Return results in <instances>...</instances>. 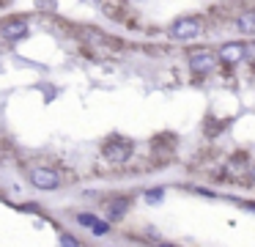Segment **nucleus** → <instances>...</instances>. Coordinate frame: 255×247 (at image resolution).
I'll return each instance as SVG.
<instances>
[{"label":"nucleus","instance_id":"obj_7","mask_svg":"<svg viewBox=\"0 0 255 247\" xmlns=\"http://www.w3.org/2000/svg\"><path fill=\"white\" fill-rule=\"evenodd\" d=\"M129 203H132V201H129V198H113V201L110 203H107V217H110V220H124V214H127L129 212Z\"/></svg>","mask_w":255,"mask_h":247},{"label":"nucleus","instance_id":"obj_14","mask_svg":"<svg viewBox=\"0 0 255 247\" xmlns=\"http://www.w3.org/2000/svg\"><path fill=\"white\" fill-rule=\"evenodd\" d=\"M244 206H247V209H250V212H255V203H244Z\"/></svg>","mask_w":255,"mask_h":247},{"label":"nucleus","instance_id":"obj_3","mask_svg":"<svg viewBox=\"0 0 255 247\" xmlns=\"http://www.w3.org/2000/svg\"><path fill=\"white\" fill-rule=\"evenodd\" d=\"M28 179L36 190H58V187H61V176L52 168H33Z\"/></svg>","mask_w":255,"mask_h":247},{"label":"nucleus","instance_id":"obj_11","mask_svg":"<svg viewBox=\"0 0 255 247\" xmlns=\"http://www.w3.org/2000/svg\"><path fill=\"white\" fill-rule=\"evenodd\" d=\"M61 247H83V245H80L77 236H72V234H61Z\"/></svg>","mask_w":255,"mask_h":247},{"label":"nucleus","instance_id":"obj_4","mask_svg":"<svg viewBox=\"0 0 255 247\" xmlns=\"http://www.w3.org/2000/svg\"><path fill=\"white\" fill-rule=\"evenodd\" d=\"M214 63H217V52H211V49H192V52H189V69H192L195 74L211 71Z\"/></svg>","mask_w":255,"mask_h":247},{"label":"nucleus","instance_id":"obj_9","mask_svg":"<svg viewBox=\"0 0 255 247\" xmlns=\"http://www.w3.org/2000/svg\"><path fill=\"white\" fill-rule=\"evenodd\" d=\"M74 220H77V223L83 225V228H94V223H96V217H94L91 212H80Z\"/></svg>","mask_w":255,"mask_h":247},{"label":"nucleus","instance_id":"obj_13","mask_svg":"<svg viewBox=\"0 0 255 247\" xmlns=\"http://www.w3.org/2000/svg\"><path fill=\"white\" fill-rule=\"evenodd\" d=\"M247 55H253V58H255V44H250V47H247Z\"/></svg>","mask_w":255,"mask_h":247},{"label":"nucleus","instance_id":"obj_10","mask_svg":"<svg viewBox=\"0 0 255 247\" xmlns=\"http://www.w3.org/2000/svg\"><path fill=\"white\" fill-rule=\"evenodd\" d=\"M162 195H165V190H162V187H154V190L145 192V203H159Z\"/></svg>","mask_w":255,"mask_h":247},{"label":"nucleus","instance_id":"obj_15","mask_svg":"<svg viewBox=\"0 0 255 247\" xmlns=\"http://www.w3.org/2000/svg\"><path fill=\"white\" fill-rule=\"evenodd\" d=\"M250 176H253V181H255V165H253V168H250Z\"/></svg>","mask_w":255,"mask_h":247},{"label":"nucleus","instance_id":"obj_2","mask_svg":"<svg viewBox=\"0 0 255 247\" xmlns=\"http://www.w3.org/2000/svg\"><path fill=\"white\" fill-rule=\"evenodd\" d=\"M170 36L178 41H189V38L200 36V19L198 16H181L170 25Z\"/></svg>","mask_w":255,"mask_h":247},{"label":"nucleus","instance_id":"obj_12","mask_svg":"<svg viewBox=\"0 0 255 247\" xmlns=\"http://www.w3.org/2000/svg\"><path fill=\"white\" fill-rule=\"evenodd\" d=\"M107 231H110V225H107V223H102V220H96V223H94V228H91V234H94V236H105Z\"/></svg>","mask_w":255,"mask_h":247},{"label":"nucleus","instance_id":"obj_5","mask_svg":"<svg viewBox=\"0 0 255 247\" xmlns=\"http://www.w3.org/2000/svg\"><path fill=\"white\" fill-rule=\"evenodd\" d=\"M217 58H220L222 63H242V60L247 58V44H242V41H225L220 49H217Z\"/></svg>","mask_w":255,"mask_h":247},{"label":"nucleus","instance_id":"obj_1","mask_svg":"<svg viewBox=\"0 0 255 247\" xmlns=\"http://www.w3.org/2000/svg\"><path fill=\"white\" fill-rule=\"evenodd\" d=\"M132 151H134L132 140H127V137H121V135L107 137L105 146H102V157H105L107 162H113V165H124L129 157H132Z\"/></svg>","mask_w":255,"mask_h":247},{"label":"nucleus","instance_id":"obj_6","mask_svg":"<svg viewBox=\"0 0 255 247\" xmlns=\"http://www.w3.org/2000/svg\"><path fill=\"white\" fill-rule=\"evenodd\" d=\"M28 36V22L25 19H8L0 25V38L3 41H19Z\"/></svg>","mask_w":255,"mask_h":247},{"label":"nucleus","instance_id":"obj_8","mask_svg":"<svg viewBox=\"0 0 255 247\" xmlns=\"http://www.w3.org/2000/svg\"><path fill=\"white\" fill-rule=\"evenodd\" d=\"M236 30L244 36H255V8L253 11H242L236 16Z\"/></svg>","mask_w":255,"mask_h":247},{"label":"nucleus","instance_id":"obj_16","mask_svg":"<svg viewBox=\"0 0 255 247\" xmlns=\"http://www.w3.org/2000/svg\"><path fill=\"white\" fill-rule=\"evenodd\" d=\"M159 247H173V245H159Z\"/></svg>","mask_w":255,"mask_h":247}]
</instances>
